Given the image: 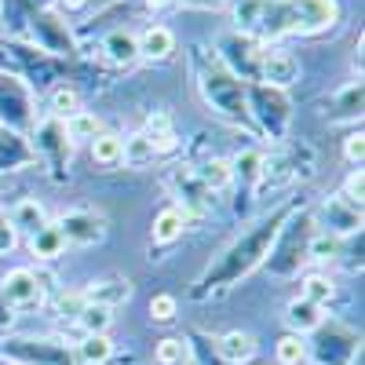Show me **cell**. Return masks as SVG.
<instances>
[{
	"mask_svg": "<svg viewBox=\"0 0 365 365\" xmlns=\"http://www.w3.org/2000/svg\"><path fill=\"white\" fill-rule=\"evenodd\" d=\"M0 354L11 358L15 365H77L73 344L58 336H34V332H19L0 344Z\"/></svg>",
	"mask_w": 365,
	"mask_h": 365,
	"instance_id": "52a82bcc",
	"label": "cell"
},
{
	"mask_svg": "<svg viewBox=\"0 0 365 365\" xmlns=\"http://www.w3.org/2000/svg\"><path fill=\"white\" fill-rule=\"evenodd\" d=\"M29 165H37L29 135L0 128V172H19V168H29Z\"/></svg>",
	"mask_w": 365,
	"mask_h": 365,
	"instance_id": "ffe728a7",
	"label": "cell"
},
{
	"mask_svg": "<svg viewBox=\"0 0 365 365\" xmlns=\"http://www.w3.org/2000/svg\"><path fill=\"white\" fill-rule=\"evenodd\" d=\"M194 172H197V179L205 182V187H208L212 194H223V190H230L234 168H230V161H227V158H208V161L194 165Z\"/></svg>",
	"mask_w": 365,
	"mask_h": 365,
	"instance_id": "f546056e",
	"label": "cell"
},
{
	"mask_svg": "<svg viewBox=\"0 0 365 365\" xmlns=\"http://www.w3.org/2000/svg\"><path fill=\"white\" fill-rule=\"evenodd\" d=\"M81 110V91L73 88V84H55L51 91H48V113L51 117H58V120H66V117H73Z\"/></svg>",
	"mask_w": 365,
	"mask_h": 365,
	"instance_id": "d590c367",
	"label": "cell"
},
{
	"mask_svg": "<svg viewBox=\"0 0 365 365\" xmlns=\"http://www.w3.org/2000/svg\"><path fill=\"white\" fill-rule=\"evenodd\" d=\"M11 325H15V311L0 299V329H11Z\"/></svg>",
	"mask_w": 365,
	"mask_h": 365,
	"instance_id": "7dc6e473",
	"label": "cell"
},
{
	"mask_svg": "<svg viewBox=\"0 0 365 365\" xmlns=\"http://www.w3.org/2000/svg\"><path fill=\"white\" fill-rule=\"evenodd\" d=\"M187 340L182 336H165L154 344V365H187Z\"/></svg>",
	"mask_w": 365,
	"mask_h": 365,
	"instance_id": "60d3db41",
	"label": "cell"
},
{
	"mask_svg": "<svg viewBox=\"0 0 365 365\" xmlns=\"http://www.w3.org/2000/svg\"><path fill=\"white\" fill-rule=\"evenodd\" d=\"M190 8H223V4H234V0H182Z\"/></svg>",
	"mask_w": 365,
	"mask_h": 365,
	"instance_id": "c3c4849f",
	"label": "cell"
},
{
	"mask_svg": "<svg viewBox=\"0 0 365 365\" xmlns=\"http://www.w3.org/2000/svg\"><path fill=\"white\" fill-rule=\"evenodd\" d=\"M55 227L66 237L70 249H91L106 237V216L96 208H70L55 220Z\"/></svg>",
	"mask_w": 365,
	"mask_h": 365,
	"instance_id": "9a60e30c",
	"label": "cell"
},
{
	"mask_svg": "<svg viewBox=\"0 0 365 365\" xmlns=\"http://www.w3.org/2000/svg\"><path fill=\"white\" fill-rule=\"evenodd\" d=\"M0 365H15V361H11V358H4V354H0Z\"/></svg>",
	"mask_w": 365,
	"mask_h": 365,
	"instance_id": "f5cc1de1",
	"label": "cell"
},
{
	"mask_svg": "<svg viewBox=\"0 0 365 365\" xmlns=\"http://www.w3.org/2000/svg\"><path fill=\"white\" fill-rule=\"evenodd\" d=\"M120 150H125V139L113 135V132H99L96 139L88 143L91 165H99V168H117L120 165Z\"/></svg>",
	"mask_w": 365,
	"mask_h": 365,
	"instance_id": "f1b7e54d",
	"label": "cell"
},
{
	"mask_svg": "<svg viewBox=\"0 0 365 365\" xmlns=\"http://www.w3.org/2000/svg\"><path fill=\"white\" fill-rule=\"evenodd\" d=\"M274 365H307V340L285 332V336L274 344Z\"/></svg>",
	"mask_w": 365,
	"mask_h": 365,
	"instance_id": "ab89813d",
	"label": "cell"
},
{
	"mask_svg": "<svg viewBox=\"0 0 365 365\" xmlns=\"http://www.w3.org/2000/svg\"><path fill=\"white\" fill-rule=\"evenodd\" d=\"M44 307L58 322H77V314L84 311V296H81V289H58L44 299Z\"/></svg>",
	"mask_w": 365,
	"mask_h": 365,
	"instance_id": "836d02e7",
	"label": "cell"
},
{
	"mask_svg": "<svg viewBox=\"0 0 365 365\" xmlns=\"http://www.w3.org/2000/svg\"><path fill=\"white\" fill-rule=\"evenodd\" d=\"M340 256H344V237L329 234V230H314L311 245H307V263H314V267H325V263L340 259Z\"/></svg>",
	"mask_w": 365,
	"mask_h": 365,
	"instance_id": "d6a6232c",
	"label": "cell"
},
{
	"mask_svg": "<svg viewBox=\"0 0 365 365\" xmlns=\"http://www.w3.org/2000/svg\"><path fill=\"white\" fill-rule=\"evenodd\" d=\"M0 70H11V55H8V44H0ZM15 73V70H11Z\"/></svg>",
	"mask_w": 365,
	"mask_h": 365,
	"instance_id": "681fc988",
	"label": "cell"
},
{
	"mask_svg": "<svg viewBox=\"0 0 365 365\" xmlns=\"http://www.w3.org/2000/svg\"><path fill=\"white\" fill-rule=\"evenodd\" d=\"M234 29L252 41H282V37H314L336 26V0H234L230 4Z\"/></svg>",
	"mask_w": 365,
	"mask_h": 365,
	"instance_id": "7a4b0ae2",
	"label": "cell"
},
{
	"mask_svg": "<svg viewBox=\"0 0 365 365\" xmlns=\"http://www.w3.org/2000/svg\"><path fill=\"white\" fill-rule=\"evenodd\" d=\"M329 125H358L361 120V81H347L340 91H332L325 106Z\"/></svg>",
	"mask_w": 365,
	"mask_h": 365,
	"instance_id": "d6986e66",
	"label": "cell"
},
{
	"mask_svg": "<svg viewBox=\"0 0 365 365\" xmlns=\"http://www.w3.org/2000/svg\"><path fill=\"white\" fill-rule=\"evenodd\" d=\"M344 158H347L351 168H361V161H365V135H361V128H358V132H347V139H344Z\"/></svg>",
	"mask_w": 365,
	"mask_h": 365,
	"instance_id": "ee69618b",
	"label": "cell"
},
{
	"mask_svg": "<svg viewBox=\"0 0 365 365\" xmlns=\"http://www.w3.org/2000/svg\"><path fill=\"white\" fill-rule=\"evenodd\" d=\"M22 4H29L34 11H44V8H51V4H55V0H22Z\"/></svg>",
	"mask_w": 365,
	"mask_h": 365,
	"instance_id": "f907efd6",
	"label": "cell"
},
{
	"mask_svg": "<svg viewBox=\"0 0 365 365\" xmlns=\"http://www.w3.org/2000/svg\"><path fill=\"white\" fill-rule=\"evenodd\" d=\"M29 37H34V44L51 55V58H73L81 48H77V37L73 29L66 22V15H58L55 8H44V11H34V22H29Z\"/></svg>",
	"mask_w": 365,
	"mask_h": 365,
	"instance_id": "4fadbf2b",
	"label": "cell"
},
{
	"mask_svg": "<svg viewBox=\"0 0 365 365\" xmlns=\"http://www.w3.org/2000/svg\"><path fill=\"white\" fill-rule=\"evenodd\" d=\"M299 81V58L285 48H263L259 55V84L289 91Z\"/></svg>",
	"mask_w": 365,
	"mask_h": 365,
	"instance_id": "e0dca14e",
	"label": "cell"
},
{
	"mask_svg": "<svg viewBox=\"0 0 365 365\" xmlns=\"http://www.w3.org/2000/svg\"><path fill=\"white\" fill-rule=\"evenodd\" d=\"M48 292H51L48 274L37 270V267H15V270H8L4 278H0V299H4L15 314L41 311Z\"/></svg>",
	"mask_w": 365,
	"mask_h": 365,
	"instance_id": "9c48e42d",
	"label": "cell"
},
{
	"mask_svg": "<svg viewBox=\"0 0 365 365\" xmlns=\"http://www.w3.org/2000/svg\"><path fill=\"white\" fill-rule=\"evenodd\" d=\"M73 325L84 332V336H99V332H110L113 311H110V307H96V303H84V311L77 314Z\"/></svg>",
	"mask_w": 365,
	"mask_h": 365,
	"instance_id": "f35d334b",
	"label": "cell"
},
{
	"mask_svg": "<svg viewBox=\"0 0 365 365\" xmlns=\"http://www.w3.org/2000/svg\"><path fill=\"white\" fill-rule=\"evenodd\" d=\"M135 41H139V58H150V63H165L175 55V34L161 22H150Z\"/></svg>",
	"mask_w": 365,
	"mask_h": 365,
	"instance_id": "44dd1931",
	"label": "cell"
},
{
	"mask_svg": "<svg viewBox=\"0 0 365 365\" xmlns=\"http://www.w3.org/2000/svg\"><path fill=\"white\" fill-rule=\"evenodd\" d=\"M187 216H182V208H175V205H165L158 216H154V223H150V245H158V249H165V245H175V241L182 237V230H187Z\"/></svg>",
	"mask_w": 365,
	"mask_h": 365,
	"instance_id": "cb8c5ba5",
	"label": "cell"
},
{
	"mask_svg": "<svg viewBox=\"0 0 365 365\" xmlns=\"http://www.w3.org/2000/svg\"><path fill=\"white\" fill-rule=\"evenodd\" d=\"M120 165H128V168H150V165H158V150H154V143H150L143 132H135V135H128L125 139V150H120Z\"/></svg>",
	"mask_w": 365,
	"mask_h": 365,
	"instance_id": "4dcf8cb0",
	"label": "cell"
},
{
	"mask_svg": "<svg viewBox=\"0 0 365 365\" xmlns=\"http://www.w3.org/2000/svg\"><path fill=\"white\" fill-rule=\"evenodd\" d=\"M103 58L106 63H113V66H132V63H139V41H135V34L132 29H110V34L103 37Z\"/></svg>",
	"mask_w": 365,
	"mask_h": 365,
	"instance_id": "484cf974",
	"label": "cell"
},
{
	"mask_svg": "<svg viewBox=\"0 0 365 365\" xmlns=\"http://www.w3.org/2000/svg\"><path fill=\"white\" fill-rule=\"evenodd\" d=\"M322 322H325V307H318V303L303 299V296L289 299V307H285V325H289V332H296V336L307 340Z\"/></svg>",
	"mask_w": 365,
	"mask_h": 365,
	"instance_id": "d4e9b609",
	"label": "cell"
},
{
	"mask_svg": "<svg viewBox=\"0 0 365 365\" xmlns=\"http://www.w3.org/2000/svg\"><path fill=\"white\" fill-rule=\"evenodd\" d=\"M361 190H365V175H361V168H351L347 179H344V187H340V197L351 201L354 208H361Z\"/></svg>",
	"mask_w": 365,
	"mask_h": 365,
	"instance_id": "7bdbcfd3",
	"label": "cell"
},
{
	"mask_svg": "<svg viewBox=\"0 0 365 365\" xmlns=\"http://www.w3.org/2000/svg\"><path fill=\"white\" fill-rule=\"evenodd\" d=\"M263 161L267 154L259 146H249V150H241V154L230 161L234 168V179H230V187H234V212L237 216H249L252 205L259 201V179H263Z\"/></svg>",
	"mask_w": 365,
	"mask_h": 365,
	"instance_id": "5bb4252c",
	"label": "cell"
},
{
	"mask_svg": "<svg viewBox=\"0 0 365 365\" xmlns=\"http://www.w3.org/2000/svg\"><path fill=\"white\" fill-rule=\"evenodd\" d=\"M63 128H66V139L77 146V143H91L99 132H103V125H99V117L96 113H88V110H77L73 117H66L63 120Z\"/></svg>",
	"mask_w": 365,
	"mask_h": 365,
	"instance_id": "74e56055",
	"label": "cell"
},
{
	"mask_svg": "<svg viewBox=\"0 0 365 365\" xmlns=\"http://www.w3.org/2000/svg\"><path fill=\"white\" fill-rule=\"evenodd\" d=\"M187 365H227L220 354H216V336H208V332H201V329H194V332H187Z\"/></svg>",
	"mask_w": 365,
	"mask_h": 365,
	"instance_id": "1f68e13d",
	"label": "cell"
},
{
	"mask_svg": "<svg viewBox=\"0 0 365 365\" xmlns=\"http://www.w3.org/2000/svg\"><path fill=\"white\" fill-rule=\"evenodd\" d=\"M314 212V223L318 230H329L336 237H358L361 234V208H354L351 201H344L340 194H329Z\"/></svg>",
	"mask_w": 365,
	"mask_h": 365,
	"instance_id": "2e32d148",
	"label": "cell"
},
{
	"mask_svg": "<svg viewBox=\"0 0 365 365\" xmlns=\"http://www.w3.org/2000/svg\"><path fill=\"white\" fill-rule=\"evenodd\" d=\"M256 336L245 329H230L223 336H216V354L227 361V365H249L256 358Z\"/></svg>",
	"mask_w": 365,
	"mask_h": 365,
	"instance_id": "603a6c76",
	"label": "cell"
},
{
	"mask_svg": "<svg viewBox=\"0 0 365 365\" xmlns=\"http://www.w3.org/2000/svg\"><path fill=\"white\" fill-rule=\"evenodd\" d=\"M66 237L58 234V227H55V220H48L34 237H29V256H34L37 263H51V259H58V256H66Z\"/></svg>",
	"mask_w": 365,
	"mask_h": 365,
	"instance_id": "4316f807",
	"label": "cell"
},
{
	"mask_svg": "<svg viewBox=\"0 0 365 365\" xmlns=\"http://www.w3.org/2000/svg\"><path fill=\"white\" fill-rule=\"evenodd\" d=\"M37 125V96L19 73L0 70V128L29 135Z\"/></svg>",
	"mask_w": 365,
	"mask_h": 365,
	"instance_id": "ba28073f",
	"label": "cell"
},
{
	"mask_svg": "<svg viewBox=\"0 0 365 365\" xmlns=\"http://www.w3.org/2000/svg\"><path fill=\"white\" fill-rule=\"evenodd\" d=\"M299 205H303L299 197H289V201H282V205H274L267 216H259L249 230H241L230 245L205 267V274H201V278L194 282V289H190V299L223 296V292H230L237 282H245L252 270H259L263 259H267V252H270V245H274V237H278V230H282V223L292 216Z\"/></svg>",
	"mask_w": 365,
	"mask_h": 365,
	"instance_id": "6da1fadb",
	"label": "cell"
},
{
	"mask_svg": "<svg viewBox=\"0 0 365 365\" xmlns=\"http://www.w3.org/2000/svg\"><path fill=\"white\" fill-rule=\"evenodd\" d=\"M73 354H77V365H106L113 358L110 332H99V336H81L73 344Z\"/></svg>",
	"mask_w": 365,
	"mask_h": 365,
	"instance_id": "83f0119b",
	"label": "cell"
},
{
	"mask_svg": "<svg viewBox=\"0 0 365 365\" xmlns=\"http://www.w3.org/2000/svg\"><path fill=\"white\" fill-rule=\"evenodd\" d=\"M361 354V332L340 318H325L307 336V358L314 365H351Z\"/></svg>",
	"mask_w": 365,
	"mask_h": 365,
	"instance_id": "8992f818",
	"label": "cell"
},
{
	"mask_svg": "<svg viewBox=\"0 0 365 365\" xmlns=\"http://www.w3.org/2000/svg\"><path fill=\"white\" fill-rule=\"evenodd\" d=\"M314 230H318L314 212L307 205H299L292 216L282 223L278 237H274V245H270V252L263 259L270 278H299V270L307 267V245H311Z\"/></svg>",
	"mask_w": 365,
	"mask_h": 365,
	"instance_id": "277c9868",
	"label": "cell"
},
{
	"mask_svg": "<svg viewBox=\"0 0 365 365\" xmlns=\"http://www.w3.org/2000/svg\"><path fill=\"white\" fill-rule=\"evenodd\" d=\"M29 143H34V154L37 161H44L51 168L55 179H63L70 172V158H73V143L66 139V128H63V120L44 113L37 117V125L34 132H29Z\"/></svg>",
	"mask_w": 365,
	"mask_h": 365,
	"instance_id": "30bf717a",
	"label": "cell"
},
{
	"mask_svg": "<svg viewBox=\"0 0 365 365\" xmlns=\"http://www.w3.org/2000/svg\"><path fill=\"white\" fill-rule=\"evenodd\" d=\"M4 220L11 223V230H15V234L34 237V234L48 223V208H44L37 197H22V201H15V205L4 212Z\"/></svg>",
	"mask_w": 365,
	"mask_h": 365,
	"instance_id": "7402d4cb",
	"label": "cell"
},
{
	"mask_svg": "<svg viewBox=\"0 0 365 365\" xmlns=\"http://www.w3.org/2000/svg\"><path fill=\"white\" fill-rule=\"evenodd\" d=\"M194 81H197V96L220 120L252 128L249 106H245V84L220 63L216 51H205V48L194 51Z\"/></svg>",
	"mask_w": 365,
	"mask_h": 365,
	"instance_id": "3957f363",
	"label": "cell"
},
{
	"mask_svg": "<svg viewBox=\"0 0 365 365\" xmlns=\"http://www.w3.org/2000/svg\"><path fill=\"white\" fill-rule=\"evenodd\" d=\"M249 365H274V361H249Z\"/></svg>",
	"mask_w": 365,
	"mask_h": 365,
	"instance_id": "db71d44e",
	"label": "cell"
},
{
	"mask_svg": "<svg viewBox=\"0 0 365 365\" xmlns=\"http://www.w3.org/2000/svg\"><path fill=\"white\" fill-rule=\"evenodd\" d=\"M150 143H154V150H158V158H165V154H172V150L179 146L175 143V132H172V120H168V113H150V120H146V132H143Z\"/></svg>",
	"mask_w": 365,
	"mask_h": 365,
	"instance_id": "8d00e7d4",
	"label": "cell"
},
{
	"mask_svg": "<svg viewBox=\"0 0 365 365\" xmlns=\"http://www.w3.org/2000/svg\"><path fill=\"white\" fill-rule=\"evenodd\" d=\"M168 190H172V205L182 208L187 220H205L216 212V194H212L205 182L197 179L194 165H172L168 168Z\"/></svg>",
	"mask_w": 365,
	"mask_h": 365,
	"instance_id": "8fae6325",
	"label": "cell"
},
{
	"mask_svg": "<svg viewBox=\"0 0 365 365\" xmlns=\"http://www.w3.org/2000/svg\"><path fill=\"white\" fill-rule=\"evenodd\" d=\"M15 245H19V234H15L11 223L4 220V212H0V256H8Z\"/></svg>",
	"mask_w": 365,
	"mask_h": 365,
	"instance_id": "f6af8a7d",
	"label": "cell"
},
{
	"mask_svg": "<svg viewBox=\"0 0 365 365\" xmlns=\"http://www.w3.org/2000/svg\"><path fill=\"white\" fill-rule=\"evenodd\" d=\"M245 106H249V120H252L256 132H263L270 143H285L289 139L292 103H289L285 91L252 81V84H245Z\"/></svg>",
	"mask_w": 365,
	"mask_h": 365,
	"instance_id": "5b68a950",
	"label": "cell"
},
{
	"mask_svg": "<svg viewBox=\"0 0 365 365\" xmlns=\"http://www.w3.org/2000/svg\"><path fill=\"white\" fill-rule=\"evenodd\" d=\"M81 296H84V303H96V307L117 311L120 303L132 299V282L120 278V274H106V278H99V282H88L81 289Z\"/></svg>",
	"mask_w": 365,
	"mask_h": 365,
	"instance_id": "ac0fdd59",
	"label": "cell"
},
{
	"mask_svg": "<svg viewBox=\"0 0 365 365\" xmlns=\"http://www.w3.org/2000/svg\"><path fill=\"white\" fill-rule=\"evenodd\" d=\"M146 4L154 8V11H161V8H172V4H179V0H146Z\"/></svg>",
	"mask_w": 365,
	"mask_h": 365,
	"instance_id": "816d5d0a",
	"label": "cell"
},
{
	"mask_svg": "<svg viewBox=\"0 0 365 365\" xmlns=\"http://www.w3.org/2000/svg\"><path fill=\"white\" fill-rule=\"evenodd\" d=\"M299 296L318 303V307H325V303L336 296V282H332L325 270H311V274H303V278H299Z\"/></svg>",
	"mask_w": 365,
	"mask_h": 365,
	"instance_id": "e575fe53",
	"label": "cell"
},
{
	"mask_svg": "<svg viewBox=\"0 0 365 365\" xmlns=\"http://www.w3.org/2000/svg\"><path fill=\"white\" fill-rule=\"evenodd\" d=\"M55 4H58V8H55L58 15H77V11H84V8L91 4V0H55Z\"/></svg>",
	"mask_w": 365,
	"mask_h": 365,
	"instance_id": "bcb514c9",
	"label": "cell"
},
{
	"mask_svg": "<svg viewBox=\"0 0 365 365\" xmlns=\"http://www.w3.org/2000/svg\"><path fill=\"white\" fill-rule=\"evenodd\" d=\"M146 311H150V322L168 325V322H175V314H179V299H175L172 292H154V296H150V303H146Z\"/></svg>",
	"mask_w": 365,
	"mask_h": 365,
	"instance_id": "b9f144b4",
	"label": "cell"
},
{
	"mask_svg": "<svg viewBox=\"0 0 365 365\" xmlns=\"http://www.w3.org/2000/svg\"><path fill=\"white\" fill-rule=\"evenodd\" d=\"M263 48L267 44H259V41H252L245 34H237V29H230V34L216 37V48H212V51H216V58L241 84H252V81H259V55H263Z\"/></svg>",
	"mask_w": 365,
	"mask_h": 365,
	"instance_id": "7c38bea8",
	"label": "cell"
}]
</instances>
